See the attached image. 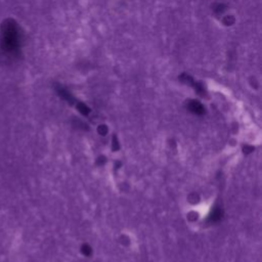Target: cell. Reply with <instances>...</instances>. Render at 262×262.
<instances>
[{
	"label": "cell",
	"instance_id": "obj_3",
	"mask_svg": "<svg viewBox=\"0 0 262 262\" xmlns=\"http://www.w3.org/2000/svg\"><path fill=\"white\" fill-rule=\"evenodd\" d=\"M82 253L86 256H89L91 254V248L88 246V245H84L82 247Z\"/></svg>",
	"mask_w": 262,
	"mask_h": 262
},
{
	"label": "cell",
	"instance_id": "obj_2",
	"mask_svg": "<svg viewBox=\"0 0 262 262\" xmlns=\"http://www.w3.org/2000/svg\"><path fill=\"white\" fill-rule=\"evenodd\" d=\"M221 215H222L221 210H220L219 208H215V209L212 211L211 215L209 216V220H210V221H212V222H216V221L220 220Z\"/></svg>",
	"mask_w": 262,
	"mask_h": 262
},
{
	"label": "cell",
	"instance_id": "obj_1",
	"mask_svg": "<svg viewBox=\"0 0 262 262\" xmlns=\"http://www.w3.org/2000/svg\"><path fill=\"white\" fill-rule=\"evenodd\" d=\"M188 110L193 113V114H196V115H202L205 113V107L203 106V104L196 100H191L188 102V105H187Z\"/></svg>",
	"mask_w": 262,
	"mask_h": 262
}]
</instances>
